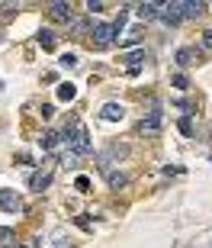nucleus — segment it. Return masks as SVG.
I'll return each instance as SVG.
<instances>
[{
  "label": "nucleus",
  "mask_w": 212,
  "mask_h": 248,
  "mask_svg": "<svg viewBox=\"0 0 212 248\" xmlns=\"http://www.w3.org/2000/svg\"><path fill=\"white\" fill-rule=\"evenodd\" d=\"M48 184H52V171H36V174L29 177V187L32 190H45Z\"/></svg>",
  "instance_id": "nucleus-6"
},
{
  "label": "nucleus",
  "mask_w": 212,
  "mask_h": 248,
  "mask_svg": "<svg viewBox=\"0 0 212 248\" xmlns=\"http://www.w3.org/2000/svg\"><path fill=\"white\" fill-rule=\"evenodd\" d=\"M42 145H45V148H55L58 145V136H55V132H45V136H42Z\"/></svg>",
  "instance_id": "nucleus-17"
},
{
  "label": "nucleus",
  "mask_w": 212,
  "mask_h": 248,
  "mask_svg": "<svg viewBox=\"0 0 212 248\" xmlns=\"http://www.w3.org/2000/svg\"><path fill=\"white\" fill-rule=\"evenodd\" d=\"M110 177V187H126V174H116V171H113V174H106Z\"/></svg>",
  "instance_id": "nucleus-16"
},
{
  "label": "nucleus",
  "mask_w": 212,
  "mask_h": 248,
  "mask_svg": "<svg viewBox=\"0 0 212 248\" xmlns=\"http://www.w3.org/2000/svg\"><path fill=\"white\" fill-rule=\"evenodd\" d=\"M39 46L42 48H55V32H48V29H42V32H39Z\"/></svg>",
  "instance_id": "nucleus-13"
},
{
  "label": "nucleus",
  "mask_w": 212,
  "mask_h": 248,
  "mask_svg": "<svg viewBox=\"0 0 212 248\" xmlns=\"http://www.w3.org/2000/svg\"><path fill=\"white\" fill-rule=\"evenodd\" d=\"M74 187H77V190H87V187H90V181H87V177H77V184H74Z\"/></svg>",
  "instance_id": "nucleus-21"
},
{
  "label": "nucleus",
  "mask_w": 212,
  "mask_h": 248,
  "mask_svg": "<svg viewBox=\"0 0 212 248\" xmlns=\"http://www.w3.org/2000/svg\"><path fill=\"white\" fill-rule=\"evenodd\" d=\"M48 13H52L55 19H71V3H52Z\"/></svg>",
  "instance_id": "nucleus-11"
},
{
  "label": "nucleus",
  "mask_w": 212,
  "mask_h": 248,
  "mask_svg": "<svg viewBox=\"0 0 212 248\" xmlns=\"http://www.w3.org/2000/svg\"><path fill=\"white\" fill-rule=\"evenodd\" d=\"M139 129H141V136H157V129H161V110L155 107V110L148 113V120H141Z\"/></svg>",
  "instance_id": "nucleus-3"
},
{
  "label": "nucleus",
  "mask_w": 212,
  "mask_h": 248,
  "mask_svg": "<svg viewBox=\"0 0 212 248\" xmlns=\"http://www.w3.org/2000/svg\"><path fill=\"white\" fill-rule=\"evenodd\" d=\"M113 36H119L116 23H97V26H93V39H97V46H110Z\"/></svg>",
  "instance_id": "nucleus-2"
},
{
  "label": "nucleus",
  "mask_w": 212,
  "mask_h": 248,
  "mask_svg": "<svg viewBox=\"0 0 212 248\" xmlns=\"http://www.w3.org/2000/svg\"><path fill=\"white\" fill-rule=\"evenodd\" d=\"M65 142H68V148H71L74 155H87V152H90V136H87L84 123H77V120L65 129Z\"/></svg>",
  "instance_id": "nucleus-1"
},
{
  "label": "nucleus",
  "mask_w": 212,
  "mask_h": 248,
  "mask_svg": "<svg viewBox=\"0 0 212 248\" xmlns=\"http://www.w3.org/2000/svg\"><path fill=\"white\" fill-rule=\"evenodd\" d=\"M161 16H164L167 23H170V26H174V23H180V19H184V16H180V3H167Z\"/></svg>",
  "instance_id": "nucleus-10"
},
{
  "label": "nucleus",
  "mask_w": 212,
  "mask_h": 248,
  "mask_svg": "<svg viewBox=\"0 0 212 248\" xmlns=\"http://www.w3.org/2000/svg\"><path fill=\"white\" fill-rule=\"evenodd\" d=\"M122 113H126V110H122L119 103H106V107L100 110V116H103L106 123H116V120H122Z\"/></svg>",
  "instance_id": "nucleus-7"
},
{
  "label": "nucleus",
  "mask_w": 212,
  "mask_h": 248,
  "mask_svg": "<svg viewBox=\"0 0 212 248\" xmlns=\"http://www.w3.org/2000/svg\"><path fill=\"white\" fill-rule=\"evenodd\" d=\"M74 97H77V87H74L71 81L58 84V100H74Z\"/></svg>",
  "instance_id": "nucleus-12"
},
{
  "label": "nucleus",
  "mask_w": 212,
  "mask_h": 248,
  "mask_svg": "<svg viewBox=\"0 0 212 248\" xmlns=\"http://www.w3.org/2000/svg\"><path fill=\"white\" fill-rule=\"evenodd\" d=\"M10 235H13L10 229H0V239H10Z\"/></svg>",
  "instance_id": "nucleus-22"
},
{
  "label": "nucleus",
  "mask_w": 212,
  "mask_h": 248,
  "mask_svg": "<svg viewBox=\"0 0 212 248\" xmlns=\"http://www.w3.org/2000/svg\"><path fill=\"white\" fill-rule=\"evenodd\" d=\"M52 248H71V239H68L65 232H55L52 235Z\"/></svg>",
  "instance_id": "nucleus-15"
},
{
  "label": "nucleus",
  "mask_w": 212,
  "mask_h": 248,
  "mask_svg": "<svg viewBox=\"0 0 212 248\" xmlns=\"http://www.w3.org/2000/svg\"><path fill=\"white\" fill-rule=\"evenodd\" d=\"M203 13V3L199 0H184L180 3V16H199Z\"/></svg>",
  "instance_id": "nucleus-8"
},
{
  "label": "nucleus",
  "mask_w": 212,
  "mask_h": 248,
  "mask_svg": "<svg viewBox=\"0 0 212 248\" xmlns=\"http://www.w3.org/2000/svg\"><path fill=\"white\" fill-rule=\"evenodd\" d=\"M141 58H145V48H135V52H126V55H122V62H126L129 74H139V68H141Z\"/></svg>",
  "instance_id": "nucleus-4"
},
{
  "label": "nucleus",
  "mask_w": 212,
  "mask_h": 248,
  "mask_svg": "<svg viewBox=\"0 0 212 248\" xmlns=\"http://www.w3.org/2000/svg\"><path fill=\"white\" fill-rule=\"evenodd\" d=\"M209 248H212V245H209Z\"/></svg>",
  "instance_id": "nucleus-24"
},
{
  "label": "nucleus",
  "mask_w": 212,
  "mask_h": 248,
  "mask_svg": "<svg viewBox=\"0 0 212 248\" xmlns=\"http://www.w3.org/2000/svg\"><path fill=\"white\" fill-rule=\"evenodd\" d=\"M161 3H139V16L141 19H155V16H161Z\"/></svg>",
  "instance_id": "nucleus-9"
},
{
  "label": "nucleus",
  "mask_w": 212,
  "mask_h": 248,
  "mask_svg": "<svg viewBox=\"0 0 212 248\" xmlns=\"http://www.w3.org/2000/svg\"><path fill=\"white\" fill-rule=\"evenodd\" d=\"M61 64H65V68H74V64H77V55H61Z\"/></svg>",
  "instance_id": "nucleus-19"
},
{
  "label": "nucleus",
  "mask_w": 212,
  "mask_h": 248,
  "mask_svg": "<svg viewBox=\"0 0 212 248\" xmlns=\"http://www.w3.org/2000/svg\"><path fill=\"white\" fill-rule=\"evenodd\" d=\"M180 132H186V136L193 132V120H190V116H184V120H180Z\"/></svg>",
  "instance_id": "nucleus-18"
},
{
  "label": "nucleus",
  "mask_w": 212,
  "mask_h": 248,
  "mask_svg": "<svg viewBox=\"0 0 212 248\" xmlns=\"http://www.w3.org/2000/svg\"><path fill=\"white\" fill-rule=\"evenodd\" d=\"M3 248H26V245H3Z\"/></svg>",
  "instance_id": "nucleus-23"
},
{
  "label": "nucleus",
  "mask_w": 212,
  "mask_h": 248,
  "mask_svg": "<svg viewBox=\"0 0 212 248\" xmlns=\"http://www.w3.org/2000/svg\"><path fill=\"white\" fill-rule=\"evenodd\" d=\"M0 210H7V213H16L19 210L16 190H0Z\"/></svg>",
  "instance_id": "nucleus-5"
},
{
  "label": "nucleus",
  "mask_w": 212,
  "mask_h": 248,
  "mask_svg": "<svg viewBox=\"0 0 212 248\" xmlns=\"http://www.w3.org/2000/svg\"><path fill=\"white\" fill-rule=\"evenodd\" d=\"M203 46L212 48V29H206V32H203Z\"/></svg>",
  "instance_id": "nucleus-20"
},
{
  "label": "nucleus",
  "mask_w": 212,
  "mask_h": 248,
  "mask_svg": "<svg viewBox=\"0 0 212 248\" xmlns=\"http://www.w3.org/2000/svg\"><path fill=\"white\" fill-rule=\"evenodd\" d=\"M193 58H196L193 48H180V52H177V64H184V68H186V64H193Z\"/></svg>",
  "instance_id": "nucleus-14"
}]
</instances>
